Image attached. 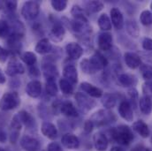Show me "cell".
<instances>
[{
	"label": "cell",
	"mask_w": 152,
	"mask_h": 151,
	"mask_svg": "<svg viewBox=\"0 0 152 151\" xmlns=\"http://www.w3.org/2000/svg\"><path fill=\"white\" fill-rule=\"evenodd\" d=\"M112 140L122 146H128L134 139L133 130L126 125H120L113 127L110 131Z\"/></svg>",
	"instance_id": "6da1fadb"
},
{
	"label": "cell",
	"mask_w": 152,
	"mask_h": 151,
	"mask_svg": "<svg viewBox=\"0 0 152 151\" xmlns=\"http://www.w3.org/2000/svg\"><path fill=\"white\" fill-rule=\"evenodd\" d=\"M20 104V99L16 92L5 93L0 100V110L11 111L17 108Z\"/></svg>",
	"instance_id": "7a4b0ae2"
},
{
	"label": "cell",
	"mask_w": 152,
	"mask_h": 151,
	"mask_svg": "<svg viewBox=\"0 0 152 151\" xmlns=\"http://www.w3.org/2000/svg\"><path fill=\"white\" fill-rule=\"evenodd\" d=\"M68 27L71 31L78 36H88L92 32V28L88 22L80 21V20H68Z\"/></svg>",
	"instance_id": "3957f363"
},
{
	"label": "cell",
	"mask_w": 152,
	"mask_h": 151,
	"mask_svg": "<svg viewBox=\"0 0 152 151\" xmlns=\"http://www.w3.org/2000/svg\"><path fill=\"white\" fill-rule=\"evenodd\" d=\"M88 61H89L91 74H94L99 71L104 70L108 66L107 58L99 51H96L92 55L90 59H88Z\"/></svg>",
	"instance_id": "277c9868"
},
{
	"label": "cell",
	"mask_w": 152,
	"mask_h": 151,
	"mask_svg": "<svg viewBox=\"0 0 152 151\" xmlns=\"http://www.w3.org/2000/svg\"><path fill=\"white\" fill-rule=\"evenodd\" d=\"M40 12V5L37 2L28 1L24 3L21 8V15L27 20H32L36 19Z\"/></svg>",
	"instance_id": "5b68a950"
},
{
	"label": "cell",
	"mask_w": 152,
	"mask_h": 151,
	"mask_svg": "<svg viewBox=\"0 0 152 151\" xmlns=\"http://www.w3.org/2000/svg\"><path fill=\"white\" fill-rule=\"evenodd\" d=\"M115 119L116 117L113 112H110L104 110H100L96 113L93 115L91 120L93 121L94 125L101 126V125H105L107 124L114 122Z\"/></svg>",
	"instance_id": "8992f818"
},
{
	"label": "cell",
	"mask_w": 152,
	"mask_h": 151,
	"mask_svg": "<svg viewBox=\"0 0 152 151\" xmlns=\"http://www.w3.org/2000/svg\"><path fill=\"white\" fill-rule=\"evenodd\" d=\"M76 103L82 112H88L96 106V102L83 93L77 92L75 96Z\"/></svg>",
	"instance_id": "52a82bcc"
},
{
	"label": "cell",
	"mask_w": 152,
	"mask_h": 151,
	"mask_svg": "<svg viewBox=\"0 0 152 151\" xmlns=\"http://www.w3.org/2000/svg\"><path fill=\"white\" fill-rule=\"evenodd\" d=\"M20 144L25 151H38L41 147L37 139L30 135H23L20 141Z\"/></svg>",
	"instance_id": "ba28073f"
},
{
	"label": "cell",
	"mask_w": 152,
	"mask_h": 151,
	"mask_svg": "<svg viewBox=\"0 0 152 151\" xmlns=\"http://www.w3.org/2000/svg\"><path fill=\"white\" fill-rule=\"evenodd\" d=\"M118 114L119 116L127 122H133L134 120V112L132 105L128 101H122L118 105Z\"/></svg>",
	"instance_id": "9c48e42d"
},
{
	"label": "cell",
	"mask_w": 152,
	"mask_h": 151,
	"mask_svg": "<svg viewBox=\"0 0 152 151\" xmlns=\"http://www.w3.org/2000/svg\"><path fill=\"white\" fill-rule=\"evenodd\" d=\"M25 73V68L21 63H20L17 59H12L5 69V74L7 75L13 77L18 74H23Z\"/></svg>",
	"instance_id": "30bf717a"
},
{
	"label": "cell",
	"mask_w": 152,
	"mask_h": 151,
	"mask_svg": "<svg viewBox=\"0 0 152 151\" xmlns=\"http://www.w3.org/2000/svg\"><path fill=\"white\" fill-rule=\"evenodd\" d=\"M61 143L65 148L68 150H77L79 149L80 144L79 138L76 135L70 133H67L62 136Z\"/></svg>",
	"instance_id": "8fae6325"
},
{
	"label": "cell",
	"mask_w": 152,
	"mask_h": 151,
	"mask_svg": "<svg viewBox=\"0 0 152 151\" xmlns=\"http://www.w3.org/2000/svg\"><path fill=\"white\" fill-rule=\"evenodd\" d=\"M93 144L97 151H105L109 146V140L104 133L99 132L94 135Z\"/></svg>",
	"instance_id": "7c38bea8"
},
{
	"label": "cell",
	"mask_w": 152,
	"mask_h": 151,
	"mask_svg": "<svg viewBox=\"0 0 152 151\" xmlns=\"http://www.w3.org/2000/svg\"><path fill=\"white\" fill-rule=\"evenodd\" d=\"M113 42V36L112 34L108 32H103L99 34L98 38H97V44H98L99 49L104 51H107L112 49Z\"/></svg>",
	"instance_id": "4fadbf2b"
},
{
	"label": "cell",
	"mask_w": 152,
	"mask_h": 151,
	"mask_svg": "<svg viewBox=\"0 0 152 151\" xmlns=\"http://www.w3.org/2000/svg\"><path fill=\"white\" fill-rule=\"evenodd\" d=\"M126 65L130 69H136L142 66L141 57L134 52H126L124 55Z\"/></svg>",
	"instance_id": "5bb4252c"
},
{
	"label": "cell",
	"mask_w": 152,
	"mask_h": 151,
	"mask_svg": "<svg viewBox=\"0 0 152 151\" xmlns=\"http://www.w3.org/2000/svg\"><path fill=\"white\" fill-rule=\"evenodd\" d=\"M42 72L43 76L47 80H56V78L58 77V70L57 66L50 62L48 59L45 63L42 65Z\"/></svg>",
	"instance_id": "9a60e30c"
},
{
	"label": "cell",
	"mask_w": 152,
	"mask_h": 151,
	"mask_svg": "<svg viewBox=\"0 0 152 151\" xmlns=\"http://www.w3.org/2000/svg\"><path fill=\"white\" fill-rule=\"evenodd\" d=\"M111 13V21L112 24L114 26V28L118 30L122 29V28L124 27V17L122 12H120V10L118 8L114 7L111 10L110 12Z\"/></svg>",
	"instance_id": "2e32d148"
},
{
	"label": "cell",
	"mask_w": 152,
	"mask_h": 151,
	"mask_svg": "<svg viewBox=\"0 0 152 151\" xmlns=\"http://www.w3.org/2000/svg\"><path fill=\"white\" fill-rule=\"evenodd\" d=\"M42 133L50 140H55L58 137V129L50 122H43L41 127Z\"/></svg>",
	"instance_id": "e0dca14e"
},
{
	"label": "cell",
	"mask_w": 152,
	"mask_h": 151,
	"mask_svg": "<svg viewBox=\"0 0 152 151\" xmlns=\"http://www.w3.org/2000/svg\"><path fill=\"white\" fill-rule=\"evenodd\" d=\"M26 93L32 98H37L42 94V84L39 80H31L26 87Z\"/></svg>",
	"instance_id": "ac0fdd59"
},
{
	"label": "cell",
	"mask_w": 152,
	"mask_h": 151,
	"mask_svg": "<svg viewBox=\"0 0 152 151\" xmlns=\"http://www.w3.org/2000/svg\"><path fill=\"white\" fill-rule=\"evenodd\" d=\"M66 50L71 59H79L83 54V49L76 42H69L66 46Z\"/></svg>",
	"instance_id": "d6986e66"
},
{
	"label": "cell",
	"mask_w": 152,
	"mask_h": 151,
	"mask_svg": "<svg viewBox=\"0 0 152 151\" xmlns=\"http://www.w3.org/2000/svg\"><path fill=\"white\" fill-rule=\"evenodd\" d=\"M80 88L85 93H87L88 96L94 98H100L103 96V90L99 88L88 83V82H82L80 84Z\"/></svg>",
	"instance_id": "ffe728a7"
},
{
	"label": "cell",
	"mask_w": 152,
	"mask_h": 151,
	"mask_svg": "<svg viewBox=\"0 0 152 151\" xmlns=\"http://www.w3.org/2000/svg\"><path fill=\"white\" fill-rule=\"evenodd\" d=\"M65 34H66V30H65V28L63 27V25L59 22H57V23L53 24L50 33V36L54 42H60L63 40Z\"/></svg>",
	"instance_id": "44dd1931"
},
{
	"label": "cell",
	"mask_w": 152,
	"mask_h": 151,
	"mask_svg": "<svg viewBox=\"0 0 152 151\" xmlns=\"http://www.w3.org/2000/svg\"><path fill=\"white\" fill-rule=\"evenodd\" d=\"M133 130L135 131L142 138H148L151 134V131L148 125L142 120L135 121L133 124Z\"/></svg>",
	"instance_id": "7402d4cb"
},
{
	"label": "cell",
	"mask_w": 152,
	"mask_h": 151,
	"mask_svg": "<svg viewBox=\"0 0 152 151\" xmlns=\"http://www.w3.org/2000/svg\"><path fill=\"white\" fill-rule=\"evenodd\" d=\"M63 75L66 80L72 84H76L78 81V72L74 65H67L64 67Z\"/></svg>",
	"instance_id": "603a6c76"
},
{
	"label": "cell",
	"mask_w": 152,
	"mask_h": 151,
	"mask_svg": "<svg viewBox=\"0 0 152 151\" xmlns=\"http://www.w3.org/2000/svg\"><path fill=\"white\" fill-rule=\"evenodd\" d=\"M139 108L142 113L144 115H150L152 112V99L151 96H142L138 101Z\"/></svg>",
	"instance_id": "cb8c5ba5"
},
{
	"label": "cell",
	"mask_w": 152,
	"mask_h": 151,
	"mask_svg": "<svg viewBox=\"0 0 152 151\" xmlns=\"http://www.w3.org/2000/svg\"><path fill=\"white\" fill-rule=\"evenodd\" d=\"M60 112L63 115L69 117H76L79 115L75 106L69 101H66L60 105Z\"/></svg>",
	"instance_id": "d4e9b609"
},
{
	"label": "cell",
	"mask_w": 152,
	"mask_h": 151,
	"mask_svg": "<svg viewBox=\"0 0 152 151\" xmlns=\"http://www.w3.org/2000/svg\"><path fill=\"white\" fill-rule=\"evenodd\" d=\"M51 49H52V45L50 42V40L48 38H43V39H41L37 43L35 50L39 54L44 55V54L50 52Z\"/></svg>",
	"instance_id": "484cf974"
},
{
	"label": "cell",
	"mask_w": 152,
	"mask_h": 151,
	"mask_svg": "<svg viewBox=\"0 0 152 151\" xmlns=\"http://www.w3.org/2000/svg\"><path fill=\"white\" fill-rule=\"evenodd\" d=\"M117 100H118V97H117V96L115 94L107 93V94L103 95L101 102H102L103 106L105 109L110 110V109H113L114 106L116 105Z\"/></svg>",
	"instance_id": "4316f807"
},
{
	"label": "cell",
	"mask_w": 152,
	"mask_h": 151,
	"mask_svg": "<svg viewBox=\"0 0 152 151\" xmlns=\"http://www.w3.org/2000/svg\"><path fill=\"white\" fill-rule=\"evenodd\" d=\"M17 115H18L20 120L21 121L22 125H24L28 128H33L34 127L36 122H35V118L32 117L31 114H29L26 111H21Z\"/></svg>",
	"instance_id": "83f0119b"
},
{
	"label": "cell",
	"mask_w": 152,
	"mask_h": 151,
	"mask_svg": "<svg viewBox=\"0 0 152 151\" xmlns=\"http://www.w3.org/2000/svg\"><path fill=\"white\" fill-rule=\"evenodd\" d=\"M126 32L132 37L137 38L140 35V28L134 20H127L126 22Z\"/></svg>",
	"instance_id": "f1b7e54d"
},
{
	"label": "cell",
	"mask_w": 152,
	"mask_h": 151,
	"mask_svg": "<svg viewBox=\"0 0 152 151\" xmlns=\"http://www.w3.org/2000/svg\"><path fill=\"white\" fill-rule=\"evenodd\" d=\"M118 80L120 85H122L123 87H126V88L134 86L136 83L135 78L131 74H119L118 76Z\"/></svg>",
	"instance_id": "f546056e"
},
{
	"label": "cell",
	"mask_w": 152,
	"mask_h": 151,
	"mask_svg": "<svg viewBox=\"0 0 152 151\" xmlns=\"http://www.w3.org/2000/svg\"><path fill=\"white\" fill-rule=\"evenodd\" d=\"M71 14L73 15L74 20H75L88 22L84 10L80 6H79V5H74L73 6V8L71 10Z\"/></svg>",
	"instance_id": "4dcf8cb0"
},
{
	"label": "cell",
	"mask_w": 152,
	"mask_h": 151,
	"mask_svg": "<svg viewBox=\"0 0 152 151\" xmlns=\"http://www.w3.org/2000/svg\"><path fill=\"white\" fill-rule=\"evenodd\" d=\"M97 23H98V26H99L100 29H102L104 32L105 31H109V30L112 29V21H111V19L105 13L100 15V17L98 18V20H97Z\"/></svg>",
	"instance_id": "1f68e13d"
},
{
	"label": "cell",
	"mask_w": 152,
	"mask_h": 151,
	"mask_svg": "<svg viewBox=\"0 0 152 151\" xmlns=\"http://www.w3.org/2000/svg\"><path fill=\"white\" fill-rule=\"evenodd\" d=\"M86 9L90 13H96L103 10L104 4L101 1H88L85 3Z\"/></svg>",
	"instance_id": "d6a6232c"
},
{
	"label": "cell",
	"mask_w": 152,
	"mask_h": 151,
	"mask_svg": "<svg viewBox=\"0 0 152 151\" xmlns=\"http://www.w3.org/2000/svg\"><path fill=\"white\" fill-rule=\"evenodd\" d=\"M59 88L64 95L69 96L74 93V86L71 82L66 80V79H61L59 80Z\"/></svg>",
	"instance_id": "836d02e7"
},
{
	"label": "cell",
	"mask_w": 152,
	"mask_h": 151,
	"mask_svg": "<svg viewBox=\"0 0 152 151\" xmlns=\"http://www.w3.org/2000/svg\"><path fill=\"white\" fill-rule=\"evenodd\" d=\"M46 92L50 96H55L58 94V88L56 83V80H47L46 85H45Z\"/></svg>",
	"instance_id": "e575fe53"
},
{
	"label": "cell",
	"mask_w": 152,
	"mask_h": 151,
	"mask_svg": "<svg viewBox=\"0 0 152 151\" xmlns=\"http://www.w3.org/2000/svg\"><path fill=\"white\" fill-rule=\"evenodd\" d=\"M21 58H22L23 62H24L26 65L29 66H35L36 63H37V58L36 54H35L34 52H31V51H27V52H25V53L22 55Z\"/></svg>",
	"instance_id": "d590c367"
},
{
	"label": "cell",
	"mask_w": 152,
	"mask_h": 151,
	"mask_svg": "<svg viewBox=\"0 0 152 151\" xmlns=\"http://www.w3.org/2000/svg\"><path fill=\"white\" fill-rule=\"evenodd\" d=\"M11 35L10 24L5 20H0V38L9 37Z\"/></svg>",
	"instance_id": "8d00e7d4"
},
{
	"label": "cell",
	"mask_w": 152,
	"mask_h": 151,
	"mask_svg": "<svg viewBox=\"0 0 152 151\" xmlns=\"http://www.w3.org/2000/svg\"><path fill=\"white\" fill-rule=\"evenodd\" d=\"M140 21L144 26L152 25V12L149 10H144L140 15Z\"/></svg>",
	"instance_id": "74e56055"
},
{
	"label": "cell",
	"mask_w": 152,
	"mask_h": 151,
	"mask_svg": "<svg viewBox=\"0 0 152 151\" xmlns=\"http://www.w3.org/2000/svg\"><path fill=\"white\" fill-rule=\"evenodd\" d=\"M140 70L142 73V78L149 81V80H152V66L150 65H142L140 66Z\"/></svg>",
	"instance_id": "f35d334b"
},
{
	"label": "cell",
	"mask_w": 152,
	"mask_h": 151,
	"mask_svg": "<svg viewBox=\"0 0 152 151\" xmlns=\"http://www.w3.org/2000/svg\"><path fill=\"white\" fill-rule=\"evenodd\" d=\"M50 4L52 8L57 12H62L64 11L67 6V1L66 0H52L50 2Z\"/></svg>",
	"instance_id": "ab89813d"
},
{
	"label": "cell",
	"mask_w": 152,
	"mask_h": 151,
	"mask_svg": "<svg viewBox=\"0 0 152 151\" xmlns=\"http://www.w3.org/2000/svg\"><path fill=\"white\" fill-rule=\"evenodd\" d=\"M22 123L21 121L20 120L18 115L16 114L12 119V122H11V130H15V131H20L21 130V127H22Z\"/></svg>",
	"instance_id": "60d3db41"
},
{
	"label": "cell",
	"mask_w": 152,
	"mask_h": 151,
	"mask_svg": "<svg viewBox=\"0 0 152 151\" xmlns=\"http://www.w3.org/2000/svg\"><path fill=\"white\" fill-rule=\"evenodd\" d=\"M128 96H129V98H130V100L133 102V107L134 108H135V106H136V101H139V98H138V92H137V90L134 88H130L129 90H128Z\"/></svg>",
	"instance_id": "b9f144b4"
},
{
	"label": "cell",
	"mask_w": 152,
	"mask_h": 151,
	"mask_svg": "<svg viewBox=\"0 0 152 151\" xmlns=\"http://www.w3.org/2000/svg\"><path fill=\"white\" fill-rule=\"evenodd\" d=\"M142 91L144 93V96H152V80L146 81L142 86Z\"/></svg>",
	"instance_id": "7bdbcfd3"
},
{
	"label": "cell",
	"mask_w": 152,
	"mask_h": 151,
	"mask_svg": "<svg viewBox=\"0 0 152 151\" xmlns=\"http://www.w3.org/2000/svg\"><path fill=\"white\" fill-rule=\"evenodd\" d=\"M18 3L17 1H12V0H8V1H4V8L6 10H8L9 12H14L17 8Z\"/></svg>",
	"instance_id": "ee69618b"
},
{
	"label": "cell",
	"mask_w": 152,
	"mask_h": 151,
	"mask_svg": "<svg viewBox=\"0 0 152 151\" xmlns=\"http://www.w3.org/2000/svg\"><path fill=\"white\" fill-rule=\"evenodd\" d=\"M80 68L83 71V73L87 74H91L90 71V66H89V61L88 59H83L80 63Z\"/></svg>",
	"instance_id": "f6af8a7d"
},
{
	"label": "cell",
	"mask_w": 152,
	"mask_h": 151,
	"mask_svg": "<svg viewBox=\"0 0 152 151\" xmlns=\"http://www.w3.org/2000/svg\"><path fill=\"white\" fill-rule=\"evenodd\" d=\"M95 125L93 123V121L90 119V120H87L84 124V127H83V130L85 132L86 134H88L90 133L92 131H93V128H94Z\"/></svg>",
	"instance_id": "bcb514c9"
},
{
	"label": "cell",
	"mask_w": 152,
	"mask_h": 151,
	"mask_svg": "<svg viewBox=\"0 0 152 151\" xmlns=\"http://www.w3.org/2000/svg\"><path fill=\"white\" fill-rule=\"evenodd\" d=\"M47 151H64L62 146L58 143V142H50L48 147H47Z\"/></svg>",
	"instance_id": "7dc6e473"
},
{
	"label": "cell",
	"mask_w": 152,
	"mask_h": 151,
	"mask_svg": "<svg viewBox=\"0 0 152 151\" xmlns=\"http://www.w3.org/2000/svg\"><path fill=\"white\" fill-rule=\"evenodd\" d=\"M142 48L145 50H149V51H151L152 50V39L149 37H145L142 41Z\"/></svg>",
	"instance_id": "c3c4849f"
},
{
	"label": "cell",
	"mask_w": 152,
	"mask_h": 151,
	"mask_svg": "<svg viewBox=\"0 0 152 151\" xmlns=\"http://www.w3.org/2000/svg\"><path fill=\"white\" fill-rule=\"evenodd\" d=\"M19 135H20V131H15V130H11L10 133V142L12 144H15L18 140H19Z\"/></svg>",
	"instance_id": "681fc988"
},
{
	"label": "cell",
	"mask_w": 152,
	"mask_h": 151,
	"mask_svg": "<svg viewBox=\"0 0 152 151\" xmlns=\"http://www.w3.org/2000/svg\"><path fill=\"white\" fill-rule=\"evenodd\" d=\"M9 57V51L0 46V62L4 63Z\"/></svg>",
	"instance_id": "f907efd6"
},
{
	"label": "cell",
	"mask_w": 152,
	"mask_h": 151,
	"mask_svg": "<svg viewBox=\"0 0 152 151\" xmlns=\"http://www.w3.org/2000/svg\"><path fill=\"white\" fill-rule=\"evenodd\" d=\"M39 74H40V71H39V69L37 66H31L29 68V75L31 76V77L36 78V77H38Z\"/></svg>",
	"instance_id": "816d5d0a"
},
{
	"label": "cell",
	"mask_w": 152,
	"mask_h": 151,
	"mask_svg": "<svg viewBox=\"0 0 152 151\" xmlns=\"http://www.w3.org/2000/svg\"><path fill=\"white\" fill-rule=\"evenodd\" d=\"M6 139H7V136H6V133L3 130H0V142L1 143H4L6 142Z\"/></svg>",
	"instance_id": "f5cc1de1"
},
{
	"label": "cell",
	"mask_w": 152,
	"mask_h": 151,
	"mask_svg": "<svg viewBox=\"0 0 152 151\" xmlns=\"http://www.w3.org/2000/svg\"><path fill=\"white\" fill-rule=\"evenodd\" d=\"M144 150H145V149H144L143 145H142V144H138V145L134 146V147L132 149V150L131 151H144Z\"/></svg>",
	"instance_id": "db71d44e"
},
{
	"label": "cell",
	"mask_w": 152,
	"mask_h": 151,
	"mask_svg": "<svg viewBox=\"0 0 152 151\" xmlns=\"http://www.w3.org/2000/svg\"><path fill=\"white\" fill-rule=\"evenodd\" d=\"M5 80H6V79H5V76L1 72H0V84H3V83H4L5 82Z\"/></svg>",
	"instance_id": "11a10c76"
},
{
	"label": "cell",
	"mask_w": 152,
	"mask_h": 151,
	"mask_svg": "<svg viewBox=\"0 0 152 151\" xmlns=\"http://www.w3.org/2000/svg\"><path fill=\"white\" fill-rule=\"evenodd\" d=\"M110 151H125L121 147H118V146H115V147H113L111 149Z\"/></svg>",
	"instance_id": "9f6ffc18"
},
{
	"label": "cell",
	"mask_w": 152,
	"mask_h": 151,
	"mask_svg": "<svg viewBox=\"0 0 152 151\" xmlns=\"http://www.w3.org/2000/svg\"><path fill=\"white\" fill-rule=\"evenodd\" d=\"M4 8V1H0V10Z\"/></svg>",
	"instance_id": "6f0895ef"
},
{
	"label": "cell",
	"mask_w": 152,
	"mask_h": 151,
	"mask_svg": "<svg viewBox=\"0 0 152 151\" xmlns=\"http://www.w3.org/2000/svg\"><path fill=\"white\" fill-rule=\"evenodd\" d=\"M144 151H152L151 149H145V150Z\"/></svg>",
	"instance_id": "680465c9"
},
{
	"label": "cell",
	"mask_w": 152,
	"mask_h": 151,
	"mask_svg": "<svg viewBox=\"0 0 152 151\" xmlns=\"http://www.w3.org/2000/svg\"><path fill=\"white\" fill-rule=\"evenodd\" d=\"M0 151H6L5 150H4V149H2V148H0Z\"/></svg>",
	"instance_id": "91938a15"
},
{
	"label": "cell",
	"mask_w": 152,
	"mask_h": 151,
	"mask_svg": "<svg viewBox=\"0 0 152 151\" xmlns=\"http://www.w3.org/2000/svg\"><path fill=\"white\" fill-rule=\"evenodd\" d=\"M151 10H152V2H151Z\"/></svg>",
	"instance_id": "94428289"
},
{
	"label": "cell",
	"mask_w": 152,
	"mask_h": 151,
	"mask_svg": "<svg viewBox=\"0 0 152 151\" xmlns=\"http://www.w3.org/2000/svg\"><path fill=\"white\" fill-rule=\"evenodd\" d=\"M151 143H152V137H151Z\"/></svg>",
	"instance_id": "6125c7cd"
}]
</instances>
